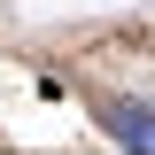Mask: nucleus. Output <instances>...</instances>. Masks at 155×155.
I'll list each match as a JSON object with an SVG mask.
<instances>
[{"mask_svg": "<svg viewBox=\"0 0 155 155\" xmlns=\"http://www.w3.org/2000/svg\"><path fill=\"white\" fill-rule=\"evenodd\" d=\"M109 132L124 140L132 155H155V109H140V101H116V109H109Z\"/></svg>", "mask_w": 155, "mask_h": 155, "instance_id": "f257e3e1", "label": "nucleus"}]
</instances>
